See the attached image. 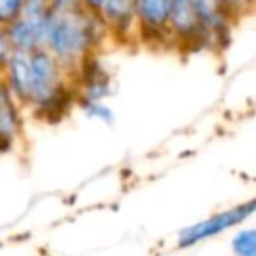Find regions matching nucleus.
<instances>
[{"mask_svg":"<svg viewBox=\"0 0 256 256\" xmlns=\"http://www.w3.org/2000/svg\"><path fill=\"white\" fill-rule=\"evenodd\" d=\"M106 34L107 30L96 12L81 6L70 9L50 8L44 20L42 48L74 79L79 64L96 53Z\"/></svg>","mask_w":256,"mask_h":256,"instance_id":"obj_1","label":"nucleus"},{"mask_svg":"<svg viewBox=\"0 0 256 256\" xmlns=\"http://www.w3.org/2000/svg\"><path fill=\"white\" fill-rule=\"evenodd\" d=\"M252 212H254V200L238 204V206L232 207V209L214 214V216L207 218V220L198 221V223L184 228L178 237V246L179 248H192V246L198 244V242L216 237V235L230 230L232 226L244 223L246 220H249L252 216Z\"/></svg>","mask_w":256,"mask_h":256,"instance_id":"obj_2","label":"nucleus"},{"mask_svg":"<svg viewBox=\"0 0 256 256\" xmlns=\"http://www.w3.org/2000/svg\"><path fill=\"white\" fill-rule=\"evenodd\" d=\"M167 30L172 44H196L198 48L202 44H210L198 9L192 0H172Z\"/></svg>","mask_w":256,"mask_h":256,"instance_id":"obj_3","label":"nucleus"},{"mask_svg":"<svg viewBox=\"0 0 256 256\" xmlns=\"http://www.w3.org/2000/svg\"><path fill=\"white\" fill-rule=\"evenodd\" d=\"M172 0H134L137 36L146 42L172 44L167 30Z\"/></svg>","mask_w":256,"mask_h":256,"instance_id":"obj_4","label":"nucleus"},{"mask_svg":"<svg viewBox=\"0 0 256 256\" xmlns=\"http://www.w3.org/2000/svg\"><path fill=\"white\" fill-rule=\"evenodd\" d=\"M48 12L25 11L9 25L4 26L11 50L34 51L42 48V32L44 20Z\"/></svg>","mask_w":256,"mask_h":256,"instance_id":"obj_5","label":"nucleus"},{"mask_svg":"<svg viewBox=\"0 0 256 256\" xmlns=\"http://www.w3.org/2000/svg\"><path fill=\"white\" fill-rule=\"evenodd\" d=\"M96 14L107 32L118 39H128L132 34H137L134 0H104Z\"/></svg>","mask_w":256,"mask_h":256,"instance_id":"obj_6","label":"nucleus"},{"mask_svg":"<svg viewBox=\"0 0 256 256\" xmlns=\"http://www.w3.org/2000/svg\"><path fill=\"white\" fill-rule=\"evenodd\" d=\"M22 106L2 82L0 84V151L11 150L22 137Z\"/></svg>","mask_w":256,"mask_h":256,"instance_id":"obj_7","label":"nucleus"},{"mask_svg":"<svg viewBox=\"0 0 256 256\" xmlns=\"http://www.w3.org/2000/svg\"><path fill=\"white\" fill-rule=\"evenodd\" d=\"M2 74L4 84L20 102V106H26L30 90V51L12 50L2 68Z\"/></svg>","mask_w":256,"mask_h":256,"instance_id":"obj_8","label":"nucleus"},{"mask_svg":"<svg viewBox=\"0 0 256 256\" xmlns=\"http://www.w3.org/2000/svg\"><path fill=\"white\" fill-rule=\"evenodd\" d=\"M232 249L235 256H256V232L254 228H242L232 238Z\"/></svg>","mask_w":256,"mask_h":256,"instance_id":"obj_9","label":"nucleus"},{"mask_svg":"<svg viewBox=\"0 0 256 256\" xmlns=\"http://www.w3.org/2000/svg\"><path fill=\"white\" fill-rule=\"evenodd\" d=\"M78 104L88 118H95V120L102 121V123H112L114 112L104 100H88V98H79Z\"/></svg>","mask_w":256,"mask_h":256,"instance_id":"obj_10","label":"nucleus"},{"mask_svg":"<svg viewBox=\"0 0 256 256\" xmlns=\"http://www.w3.org/2000/svg\"><path fill=\"white\" fill-rule=\"evenodd\" d=\"M25 8V0H0V25L6 26L14 22Z\"/></svg>","mask_w":256,"mask_h":256,"instance_id":"obj_11","label":"nucleus"},{"mask_svg":"<svg viewBox=\"0 0 256 256\" xmlns=\"http://www.w3.org/2000/svg\"><path fill=\"white\" fill-rule=\"evenodd\" d=\"M11 46H9L8 36H6L4 26L0 25V68H4L6 62H8L9 54H11Z\"/></svg>","mask_w":256,"mask_h":256,"instance_id":"obj_12","label":"nucleus"},{"mask_svg":"<svg viewBox=\"0 0 256 256\" xmlns=\"http://www.w3.org/2000/svg\"><path fill=\"white\" fill-rule=\"evenodd\" d=\"M50 4L54 9H70V8H78L79 0H50Z\"/></svg>","mask_w":256,"mask_h":256,"instance_id":"obj_13","label":"nucleus"},{"mask_svg":"<svg viewBox=\"0 0 256 256\" xmlns=\"http://www.w3.org/2000/svg\"><path fill=\"white\" fill-rule=\"evenodd\" d=\"M104 0H79V6L92 12H98V9L102 8Z\"/></svg>","mask_w":256,"mask_h":256,"instance_id":"obj_14","label":"nucleus"},{"mask_svg":"<svg viewBox=\"0 0 256 256\" xmlns=\"http://www.w3.org/2000/svg\"><path fill=\"white\" fill-rule=\"evenodd\" d=\"M4 82V74H2V68H0V84Z\"/></svg>","mask_w":256,"mask_h":256,"instance_id":"obj_15","label":"nucleus"}]
</instances>
